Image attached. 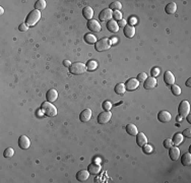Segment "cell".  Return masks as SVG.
<instances>
[{
  "label": "cell",
  "mask_w": 191,
  "mask_h": 183,
  "mask_svg": "<svg viewBox=\"0 0 191 183\" xmlns=\"http://www.w3.org/2000/svg\"><path fill=\"white\" fill-rule=\"evenodd\" d=\"M89 172L88 170H80L76 174V179L80 182L86 181V180L89 179Z\"/></svg>",
  "instance_id": "obj_18"
},
{
  "label": "cell",
  "mask_w": 191,
  "mask_h": 183,
  "mask_svg": "<svg viewBox=\"0 0 191 183\" xmlns=\"http://www.w3.org/2000/svg\"><path fill=\"white\" fill-rule=\"evenodd\" d=\"M112 16H113V11H112L110 8H105V9L100 12L99 20L101 21H109L112 20Z\"/></svg>",
  "instance_id": "obj_7"
},
{
  "label": "cell",
  "mask_w": 191,
  "mask_h": 183,
  "mask_svg": "<svg viewBox=\"0 0 191 183\" xmlns=\"http://www.w3.org/2000/svg\"><path fill=\"white\" fill-rule=\"evenodd\" d=\"M164 81H165L166 84L168 86H172V84H175V76L171 71H166L165 74H164Z\"/></svg>",
  "instance_id": "obj_16"
},
{
  "label": "cell",
  "mask_w": 191,
  "mask_h": 183,
  "mask_svg": "<svg viewBox=\"0 0 191 183\" xmlns=\"http://www.w3.org/2000/svg\"><path fill=\"white\" fill-rule=\"evenodd\" d=\"M118 26H119V28H124L125 26H127V21L122 18L121 21H118Z\"/></svg>",
  "instance_id": "obj_43"
},
{
  "label": "cell",
  "mask_w": 191,
  "mask_h": 183,
  "mask_svg": "<svg viewBox=\"0 0 191 183\" xmlns=\"http://www.w3.org/2000/svg\"><path fill=\"white\" fill-rule=\"evenodd\" d=\"M110 47H111V42L110 39H108V38H103V39L97 41V43L95 44V49L98 52L107 51L110 49Z\"/></svg>",
  "instance_id": "obj_3"
},
{
  "label": "cell",
  "mask_w": 191,
  "mask_h": 183,
  "mask_svg": "<svg viewBox=\"0 0 191 183\" xmlns=\"http://www.w3.org/2000/svg\"><path fill=\"white\" fill-rule=\"evenodd\" d=\"M126 131L128 132V134L132 135V136H136V134L138 133V130H137V127L135 126L134 124L130 123L128 124L126 126Z\"/></svg>",
  "instance_id": "obj_24"
},
{
  "label": "cell",
  "mask_w": 191,
  "mask_h": 183,
  "mask_svg": "<svg viewBox=\"0 0 191 183\" xmlns=\"http://www.w3.org/2000/svg\"><path fill=\"white\" fill-rule=\"evenodd\" d=\"M112 17L114 18V21H119L122 20V12L120 11V10H115V11H113V16Z\"/></svg>",
  "instance_id": "obj_34"
},
{
  "label": "cell",
  "mask_w": 191,
  "mask_h": 183,
  "mask_svg": "<svg viewBox=\"0 0 191 183\" xmlns=\"http://www.w3.org/2000/svg\"><path fill=\"white\" fill-rule=\"evenodd\" d=\"M46 1L45 0H38V1L35 3V9L37 10H43L46 8Z\"/></svg>",
  "instance_id": "obj_30"
},
{
  "label": "cell",
  "mask_w": 191,
  "mask_h": 183,
  "mask_svg": "<svg viewBox=\"0 0 191 183\" xmlns=\"http://www.w3.org/2000/svg\"><path fill=\"white\" fill-rule=\"evenodd\" d=\"M109 8H110L111 10H114V11H115V10H120L122 8V4L120 3L119 1H114L110 4V7Z\"/></svg>",
  "instance_id": "obj_31"
},
{
  "label": "cell",
  "mask_w": 191,
  "mask_h": 183,
  "mask_svg": "<svg viewBox=\"0 0 191 183\" xmlns=\"http://www.w3.org/2000/svg\"><path fill=\"white\" fill-rule=\"evenodd\" d=\"M41 111H42L45 115H47L48 117H53V116L57 115L56 107L52 103L48 102V101L42 103V105H41Z\"/></svg>",
  "instance_id": "obj_1"
},
{
  "label": "cell",
  "mask_w": 191,
  "mask_h": 183,
  "mask_svg": "<svg viewBox=\"0 0 191 183\" xmlns=\"http://www.w3.org/2000/svg\"><path fill=\"white\" fill-rule=\"evenodd\" d=\"M92 118V110L91 109H84V110L81 112L80 113V121L81 122H88Z\"/></svg>",
  "instance_id": "obj_15"
},
{
  "label": "cell",
  "mask_w": 191,
  "mask_h": 183,
  "mask_svg": "<svg viewBox=\"0 0 191 183\" xmlns=\"http://www.w3.org/2000/svg\"><path fill=\"white\" fill-rule=\"evenodd\" d=\"M183 137L184 136L182 133H176V134L173 136V139H172L174 146L178 147L180 144H182V141H183Z\"/></svg>",
  "instance_id": "obj_26"
},
{
  "label": "cell",
  "mask_w": 191,
  "mask_h": 183,
  "mask_svg": "<svg viewBox=\"0 0 191 183\" xmlns=\"http://www.w3.org/2000/svg\"><path fill=\"white\" fill-rule=\"evenodd\" d=\"M189 112H190V104L188 101L183 100L181 103H180L179 108H178L179 115L181 116L182 118H184V117H186L188 114H189Z\"/></svg>",
  "instance_id": "obj_5"
},
{
  "label": "cell",
  "mask_w": 191,
  "mask_h": 183,
  "mask_svg": "<svg viewBox=\"0 0 191 183\" xmlns=\"http://www.w3.org/2000/svg\"><path fill=\"white\" fill-rule=\"evenodd\" d=\"M147 78V75L146 72H140L139 74L137 75V80L139 81V83H144V80H146Z\"/></svg>",
  "instance_id": "obj_36"
},
{
  "label": "cell",
  "mask_w": 191,
  "mask_h": 183,
  "mask_svg": "<svg viewBox=\"0 0 191 183\" xmlns=\"http://www.w3.org/2000/svg\"><path fill=\"white\" fill-rule=\"evenodd\" d=\"M172 116L171 114L169 113L168 111H161L159 114H158V119H159L160 122H163V123H167L171 120Z\"/></svg>",
  "instance_id": "obj_13"
},
{
  "label": "cell",
  "mask_w": 191,
  "mask_h": 183,
  "mask_svg": "<svg viewBox=\"0 0 191 183\" xmlns=\"http://www.w3.org/2000/svg\"><path fill=\"white\" fill-rule=\"evenodd\" d=\"M46 99H47L48 102H50V103L55 102V101L58 99V92H57L55 89L49 90L47 92V94H46Z\"/></svg>",
  "instance_id": "obj_12"
},
{
  "label": "cell",
  "mask_w": 191,
  "mask_h": 183,
  "mask_svg": "<svg viewBox=\"0 0 191 183\" xmlns=\"http://www.w3.org/2000/svg\"><path fill=\"white\" fill-rule=\"evenodd\" d=\"M4 13V9H3V7H0V14H3Z\"/></svg>",
  "instance_id": "obj_48"
},
{
  "label": "cell",
  "mask_w": 191,
  "mask_h": 183,
  "mask_svg": "<svg viewBox=\"0 0 191 183\" xmlns=\"http://www.w3.org/2000/svg\"><path fill=\"white\" fill-rule=\"evenodd\" d=\"M136 144H137V146H139L141 147H142L144 144H147V138L143 132H138L137 134H136Z\"/></svg>",
  "instance_id": "obj_19"
},
{
  "label": "cell",
  "mask_w": 191,
  "mask_h": 183,
  "mask_svg": "<svg viewBox=\"0 0 191 183\" xmlns=\"http://www.w3.org/2000/svg\"><path fill=\"white\" fill-rule=\"evenodd\" d=\"M114 91L117 95H123L125 92H126V88H125V84H117L115 86V89Z\"/></svg>",
  "instance_id": "obj_28"
},
{
  "label": "cell",
  "mask_w": 191,
  "mask_h": 183,
  "mask_svg": "<svg viewBox=\"0 0 191 183\" xmlns=\"http://www.w3.org/2000/svg\"><path fill=\"white\" fill-rule=\"evenodd\" d=\"M18 147L23 150H28L31 147V140L27 135H21L18 138Z\"/></svg>",
  "instance_id": "obj_9"
},
{
  "label": "cell",
  "mask_w": 191,
  "mask_h": 183,
  "mask_svg": "<svg viewBox=\"0 0 191 183\" xmlns=\"http://www.w3.org/2000/svg\"><path fill=\"white\" fill-rule=\"evenodd\" d=\"M98 68V62L96 60H89V61L86 63V69L89 71H94Z\"/></svg>",
  "instance_id": "obj_29"
},
{
  "label": "cell",
  "mask_w": 191,
  "mask_h": 183,
  "mask_svg": "<svg viewBox=\"0 0 191 183\" xmlns=\"http://www.w3.org/2000/svg\"><path fill=\"white\" fill-rule=\"evenodd\" d=\"M160 72H161V70H160L159 67H154L151 70V74H152V77H157V76H159L160 75Z\"/></svg>",
  "instance_id": "obj_37"
},
{
  "label": "cell",
  "mask_w": 191,
  "mask_h": 183,
  "mask_svg": "<svg viewBox=\"0 0 191 183\" xmlns=\"http://www.w3.org/2000/svg\"><path fill=\"white\" fill-rule=\"evenodd\" d=\"M88 29L89 30V31L94 32V33H99L101 32V24H99V21H96V20H91L88 21Z\"/></svg>",
  "instance_id": "obj_11"
},
{
  "label": "cell",
  "mask_w": 191,
  "mask_h": 183,
  "mask_svg": "<svg viewBox=\"0 0 191 183\" xmlns=\"http://www.w3.org/2000/svg\"><path fill=\"white\" fill-rule=\"evenodd\" d=\"M101 167L100 164H97V163H92V164H89V168H88V171L89 172V174H92V175H98V174L101 172Z\"/></svg>",
  "instance_id": "obj_17"
},
{
  "label": "cell",
  "mask_w": 191,
  "mask_h": 183,
  "mask_svg": "<svg viewBox=\"0 0 191 183\" xmlns=\"http://www.w3.org/2000/svg\"><path fill=\"white\" fill-rule=\"evenodd\" d=\"M136 23H137V20H136V17H134V16H132V17L129 18V26L134 27Z\"/></svg>",
  "instance_id": "obj_42"
},
{
  "label": "cell",
  "mask_w": 191,
  "mask_h": 183,
  "mask_svg": "<svg viewBox=\"0 0 191 183\" xmlns=\"http://www.w3.org/2000/svg\"><path fill=\"white\" fill-rule=\"evenodd\" d=\"M164 147H166V149H170L171 147H173V141H172V139L170 138H167L164 140Z\"/></svg>",
  "instance_id": "obj_38"
},
{
  "label": "cell",
  "mask_w": 191,
  "mask_h": 183,
  "mask_svg": "<svg viewBox=\"0 0 191 183\" xmlns=\"http://www.w3.org/2000/svg\"><path fill=\"white\" fill-rule=\"evenodd\" d=\"M142 150H143V152L146 153V154H151V153L152 152V147L146 144H144V146L142 147Z\"/></svg>",
  "instance_id": "obj_39"
},
{
  "label": "cell",
  "mask_w": 191,
  "mask_h": 183,
  "mask_svg": "<svg viewBox=\"0 0 191 183\" xmlns=\"http://www.w3.org/2000/svg\"><path fill=\"white\" fill-rule=\"evenodd\" d=\"M123 33L125 35V37L127 38H132L133 36L135 35V28L132 26H125L124 27V30H123Z\"/></svg>",
  "instance_id": "obj_22"
},
{
  "label": "cell",
  "mask_w": 191,
  "mask_h": 183,
  "mask_svg": "<svg viewBox=\"0 0 191 183\" xmlns=\"http://www.w3.org/2000/svg\"><path fill=\"white\" fill-rule=\"evenodd\" d=\"M71 64L72 63L69 61V60H64V61H63V65L65 67H70V66H71Z\"/></svg>",
  "instance_id": "obj_44"
},
{
  "label": "cell",
  "mask_w": 191,
  "mask_h": 183,
  "mask_svg": "<svg viewBox=\"0 0 191 183\" xmlns=\"http://www.w3.org/2000/svg\"><path fill=\"white\" fill-rule=\"evenodd\" d=\"M186 86L189 87V88L191 87V78H188V80H187V81H186Z\"/></svg>",
  "instance_id": "obj_45"
},
{
  "label": "cell",
  "mask_w": 191,
  "mask_h": 183,
  "mask_svg": "<svg viewBox=\"0 0 191 183\" xmlns=\"http://www.w3.org/2000/svg\"><path fill=\"white\" fill-rule=\"evenodd\" d=\"M107 29L112 33H117L119 31L120 28H119L118 23H117V21H115L114 20H111L107 23Z\"/></svg>",
  "instance_id": "obj_21"
},
{
  "label": "cell",
  "mask_w": 191,
  "mask_h": 183,
  "mask_svg": "<svg viewBox=\"0 0 191 183\" xmlns=\"http://www.w3.org/2000/svg\"><path fill=\"white\" fill-rule=\"evenodd\" d=\"M181 163H182V165H184V166H188L191 164V155L189 152L185 153V154L181 157Z\"/></svg>",
  "instance_id": "obj_27"
},
{
  "label": "cell",
  "mask_w": 191,
  "mask_h": 183,
  "mask_svg": "<svg viewBox=\"0 0 191 183\" xmlns=\"http://www.w3.org/2000/svg\"><path fill=\"white\" fill-rule=\"evenodd\" d=\"M86 65L83 64V62H74V63L71 64V66L69 67V71L72 73V74L78 75V74H83L86 71Z\"/></svg>",
  "instance_id": "obj_4"
},
{
  "label": "cell",
  "mask_w": 191,
  "mask_h": 183,
  "mask_svg": "<svg viewBox=\"0 0 191 183\" xmlns=\"http://www.w3.org/2000/svg\"><path fill=\"white\" fill-rule=\"evenodd\" d=\"M139 87V81L137 80V78H129L126 83H125V88L128 91H135L136 89Z\"/></svg>",
  "instance_id": "obj_8"
},
{
  "label": "cell",
  "mask_w": 191,
  "mask_h": 183,
  "mask_svg": "<svg viewBox=\"0 0 191 183\" xmlns=\"http://www.w3.org/2000/svg\"><path fill=\"white\" fill-rule=\"evenodd\" d=\"M158 81L155 80V77H152V76H147V78L144 80L143 83V87L146 90H152L157 87Z\"/></svg>",
  "instance_id": "obj_10"
},
{
  "label": "cell",
  "mask_w": 191,
  "mask_h": 183,
  "mask_svg": "<svg viewBox=\"0 0 191 183\" xmlns=\"http://www.w3.org/2000/svg\"><path fill=\"white\" fill-rule=\"evenodd\" d=\"M41 18V11L40 10H32L31 12L29 13V15L27 16L26 18V24H28L29 27H34L38 21H40Z\"/></svg>",
  "instance_id": "obj_2"
},
{
  "label": "cell",
  "mask_w": 191,
  "mask_h": 183,
  "mask_svg": "<svg viewBox=\"0 0 191 183\" xmlns=\"http://www.w3.org/2000/svg\"><path fill=\"white\" fill-rule=\"evenodd\" d=\"M169 157L171 158V160L177 161L180 158V150L178 147H171L169 149Z\"/></svg>",
  "instance_id": "obj_14"
},
{
  "label": "cell",
  "mask_w": 191,
  "mask_h": 183,
  "mask_svg": "<svg viewBox=\"0 0 191 183\" xmlns=\"http://www.w3.org/2000/svg\"><path fill=\"white\" fill-rule=\"evenodd\" d=\"M171 91L175 96H180V95H181V89H180V87L177 86V84H172Z\"/></svg>",
  "instance_id": "obj_32"
},
{
  "label": "cell",
  "mask_w": 191,
  "mask_h": 183,
  "mask_svg": "<svg viewBox=\"0 0 191 183\" xmlns=\"http://www.w3.org/2000/svg\"><path fill=\"white\" fill-rule=\"evenodd\" d=\"M186 117H187V121L190 123V122H191V115H189V114H188V115H187Z\"/></svg>",
  "instance_id": "obj_46"
},
{
  "label": "cell",
  "mask_w": 191,
  "mask_h": 183,
  "mask_svg": "<svg viewBox=\"0 0 191 183\" xmlns=\"http://www.w3.org/2000/svg\"><path fill=\"white\" fill-rule=\"evenodd\" d=\"M177 121H178V122H180V121H182V117L181 116H180V115H178V116H177Z\"/></svg>",
  "instance_id": "obj_47"
},
{
  "label": "cell",
  "mask_w": 191,
  "mask_h": 183,
  "mask_svg": "<svg viewBox=\"0 0 191 183\" xmlns=\"http://www.w3.org/2000/svg\"><path fill=\"white\" fill-rule=\"evenodd\" d=\"M112 118V113L110 111H104L98 116V122L99 124H107Z\"/></svg>",
  "instance_id": "obj_6"
},
{
  "label": "cell",
  "mask_w": 191,
  "mask_h": 183,
  "mask_svg": "<svg viewBox=\"0 0 191 183\" xmlns=\"http://www.w3.org/2000/svg\"><path fill=\"white\" fill-rule=\"evenodd\" d=\"M183 136H185V137H188V138L191 137V129H190V128H187V129L184 130V131H183Z\"/></svg>",
  "instance_id": "obj_41"
},
{
  "label": "cell",
  "mask_w": 191,
  "mask_h": 183,
  "mask_svg": "<svg viewBox=\"0 0 191 183\" xmlns=\"http://www.w3.org/2000/svg\"><path fill=\"white\" fill-rule=\"evenodd\" d=\"M112 107H113V105H112V103L110 101H105V102L103 103V108L105 111H110Z\"/></svg>",
  "instance_id": "obj_35"
},
{
  "label": "cell",
  "mask_w": 191,
  "mask_h": 183,
  "mask_svg": "<svg viewBox=\"0 0 191 183\" xmlns=\"http://www.w3.org/2000/svg\"><path fill=\"white\" fill-rule=\"evenodd\" d=\"M165 10H166V12H167L168 14H173V13H175L176 10H177L176 2H170V3H169L167 6H166Z\"/></svg>",
  "instance_id": "obj_23"
},
{
  "label": "cell",
  "mask_w": 191,
  "mask_h": 183,
  "mask_svg": "<svg viewBox=\"0 0 191 183\" xmlns=\"http://www.w3.org/2000/svg\"><path fill=\"white\" fill-rule=\"evenodd\" d=\"M29 28H30V27H29L26 23H24V24H20V28H18V30H20V32H26V31H28Z\"/></svg>",
  "instance_id": "obj_40"
},
{
  "label": "cell",
  "mask_w": 191,
  "mask_h": 183,
  "mask_svg": "<svg viewBox=\"0 0 191 183\" xmlns=\"http://www.w3.org/2000/svg\"><path fill=\"white\" fill-rule=\"evenodd\" d=\"M84 41L88 44H96L97 43V38H96L95 35L91 34V33H88V34L84 35Z\"/></svg>",
  "instance_id": "obj_25"
},
{
  "label": "cell",
  "mask_w": 191,
  "mask_h": 183,
  "mask_svg": "<svg viewBox=\"0 0 191 183\" xmlns=\"http://www.w3.org/2000/svg\"><path fill=\"white\" fill-rule=\"evenodd\" d=\"M3 155L5 158H11V157H13V155H14V150H13L12 147H7V149L4 151Z\"/></svg>",
  "instance_id": "obj_33"
},
{
  "label": "cell",
  "mask_w": 191,
  "mask_h": 183,
  "mask_svg": "<svg viewBox=\"0 0 191 183\" xmlns=\"http://www.w3.org/2000/svg\"><path fill=\"white\" fill-rule=\"evenodd\" d=\"M83 15L84 18H86L88 21H91L94 16V10L91 6H86L83 9Z\"/></svg>",
  "instance_id": "obj_20"
}]
</instances>
